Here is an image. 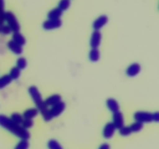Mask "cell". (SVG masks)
<instances>
[{
  "instance_id": "obj_1",
  "label": "cell",
  "mask_w": 159,
  "mask_h": 149,
  "mask_svg": "<svg viewBox=\"0 0 159 149\" xmlns=\"http://www.w3.org/2000/svg\"><path fill=\"white\" fill-rule=\"evenodd\" d=\"M0 127L6 129L20 139L28 140L30 138V133L26 129L22 127L20 124H16L11 120V118L3 114H0Z\"/></svg>"
},
{
  "instance_id": "obj_2",
  "label": "cell",
  "mask_w": 159,
  "mask_h": 149,
  "mask_svg": "<svg viewBox=\"0 0 159 149\" xmlns=\"http://www.w3.org/2000/svg\"><path fill=\"white\" fill-rule=\"evenodd\" d=\"M28 92H29V94L31 96V98H32L33 101H34V103L37 106V108L39 110V112L42 113L44 111H46L48 110V106L45 104L44 100L42 98L41 94H40L37 87L32 85V86H30L28 88Z\"/></svg>"
},
{
  "instance_id": "obj_3",
  "label": "cell",
  "mask_w": 159,
  "mask_h": 149,
  "mask_svg": "<svg viewBox=\"0 0 159 149\" xmlns=\"http://www.w3.org/2000/svg\"><path fill=\"white\" fill-rule=\"evenodd\" d=\"M5 21L7 23V25L10 27L12 32H20V24L13 12H10V11L5 12Z\"/></svg>"
},
{
  "instance_id": "obj_4",
  "label": "cell",
  "mask_w": 159,
  "mask_h": 149,
  "mask_svg": "<svg viewBox=\"0 0 159 149\" xmlns=\"http://www.w3.org/2000/svg\"><path fill=\"white\" fill-rule=\"evenodd\" d=\"M135 120L141 123L152 122V113L145 111H138L134 115Z\"/></svg>"
},
{
  "instance_id": "obj_5",
  "label": "cell",
  "mask_w": 159,
  "mask_h": 149,
  "mask_svg": "<svg viewBox=\"0 0 159 149\" xmlns=\"http://www.w3.org/2000/svg\"><path fill=\"white\" fill-rule=\"evenodd\" d=\"M65 108H66V104L64 102H62V101H61V102L56 103L55 105L52 106L51 108L49 110V111L51 116H52L53 118H54L60 116V115L65 111Z\"/></svg>"
},
{
  "instance_id": "obj_6",
  "label": "cell",
  "mask_w": 159,
  "mask_h": 149,
  "mask_svg": "<svg viewBox=\"0 0 159 149\" xmlns=\"http://www.w3.org/2000/svg\"><path fill=\"white\" fill-rule=\"evenodd\" d=\"M62 25V21L58 19V20H48L43 23V29L45 30H52V29H57V28L61 27Z\"/></svg>"
},
{
  "instance_id": "obj_7",
  "label": "cell",
  "mask_w": 159,
  "mask_h": 149,
  "mask_svg": "<svg viewBox=\"0 0 159 149\" xmlns=\"http://www.w3.org/2000/svg\"><path fill=\"white\" fill-rule=\"evenodd\" d=\"M112 123L116 129H118V130L124 126V118L122 112L119 110V111L113 113V122Z\"/></svg>"
},
{
  "instance_id": "obj_8",
  "label": "cell",
  "mask_w": 159,
  "mask_h": 149,
  "mask_svg": "<svg viewBox=\"0 0 159 149\" xmlns=\"http://www.w3.org/2000/svg\"><path fill=\"white\" fill-rule=\"evenodd\" d=\"M102 41V34L99 30H95L90 38V46L92 48H98Z\"/></svg>"
},
{
  "instance_id": "obj_9",
  "label": "cell",
  "mask_w": 159,
  "mask_h": 149,
  "mask_svg": "<svg viewBox=\"0 0 159 149\" xmlns=\"http://www.w3.org/2000/svg\"><path fill=\"white\" fill-rule=\"evenodd\" d=\"M108 17L106 15H102L98 17L93 23V27L94 30H100L108 23Z\"/></svg>"
},
{
  "instance_id": "obj_10",
  "label": "cell",
  "mask_w": 159,
  "mask_h": 149,
  "mask_svg": "<svg viewBox=\"0 0 159 149\" xmlns=\"http://www.w3.org/2000/svg\"><path fill=\"white\" fill-rule=\"evenodd\" d=\"M115 131H116V127H114L113 123L109 122L104 127L103 130H102V135L106 139H110L114 135Z\"/></svg>"
},
{
  "instance_id": "obj_11",
  "label": "cell",
  "mask_w": 159,
  "mask_h": 149,
  "mask_svg": "<svg viewBox=\"0 0 159 149\" xmlns=\"http://www.w3.org/2000/svg\"><path fill=\"white\" fill-rule=\"evenodd\" d=\"M141 67L138 63H133L129 65L126 70V73L129 77H135L141 72Z\"/></svg>"
},
{
  "instance_id": "obj_12",
  "label": "cell",
  "mask_w": 159,
  "mask_h": 149,
  "mask_svg": "<svg viewBox=\"0 0 159 149\" xmlns=\"http://www.w3.org/2000/svg\"><path fill=\"white\" fill-rule=\"evenodd\" d=\"M7 47L13 54H16V55H20L23 53V46L18 44L12 40L8 42Z\"/></svg>"
},
{
  "instance_id": "obj_13",
  "label": "cell",
  "mask_w": 159,
  "mask_h": 149,
  "mask_svg": "<svg viewBox=\"0 0 159 149\" xmlns=\"http://www.w3.org/2000/svg\"><path fill=\"white\" fill-rule=\"evenodd\" d=\"M61 101V96L58 94H54L47 98L44 100V102L48 106H52Z\"/></svg>"
},
{
  "instance_id": "obj_14",
  "label": "cell",
  "mask_w": 159,
  "mask_h": 149,
  "mask_svg": "<svg viewBox=\"0 0 159 149\" xmlns=\"http://www.w3.org/2000/svg\"><path fill=\"white\" fill-rule=\"evenodd\" d=\"M107 106L112 113H115L120 110V105L116 99L110 98L107 100Z\"/></svg>"
},
{
  "instance_id": "obj_15",
  "label": "cell",
  "mask_w": 159,
  "mask_h": 149,
  "mask_svg": "<svg viewBox=\"0 0 159 149\" xmlns=\"http://www.w3.org/2000/svg\"><path fill=\"white\" fill-rule=\"evenodd\" d=\"M63 14V11L61 10L59 8H55L53 9L48 12V20H58Z\"/></svg>"
},
{
  "instance_id": "obj_16",
  "label": "cell",
  "mask_w": 159,
  "mask_h": 149,
  "mask_svg": "<svg viewBox=\"0 0 159 149\" xmlns=\"http://www.w3.org/2000/svg\"><path fill=\"white\" fill-rule=\"evenodd\" d=\"M12 40H14L16 43L21 45V46H23V45L26 44V40L24 36L20 34V32L13 33V34H12Z\"/></svg>"
},
{
  "instance_id": "obj_17",
  "label": "cell",
  "mask_w": 159,
  "mask_h": 149,
  "mask_svg": "<svg viewBox=\"0 0 159 149\" xmlns=\"http://www.w3.org/2000/svg\"><path fill=\"white\" fill-rule=\"evenodd\" d=\"M89 58L91 61L97 62L100 58V52L98 48H92L89 54Z\"/></svg>"
},
{
  "instance_id": "obj_18",
  "label": "cell",
  "mask_w": 159,
  "mask_h": 149,
  "mask_svg": "<svg viewBox=\"0 0 159 149\" xmlns=\"http://www.w3.org/2000/svg\"><path fill=\"white\" fill-rule=\"evenodd\" d=\"M39 113V110H37V108H30L27 109L26 110H25L24 113H23V118H27V119H33L35 116H37Z\"/></svg>"
},
{
  "instance_id": "obj_19",
  "label": "cell",
  "mask_w": 159,
  "mask_h": 149,
  "mask_svg": "<svg viewBox=\"0 0 159 149\" xmlns=\"http://www.w3.org/2000/svg\"><path fill=\"white\" fill-rule=\"evenodd\" d=\"M12 78L9 74H4L0 77V89H3L12 82Z\"/></svg>"
},
{
  "instance_id": "obj_20",
  "label": "cell",
  "mask_w": 159,
  "mask_h": 149,
  "mask_svg": "<svg viewBox=\"0 0 159 149\" xmlns=\"http://www.w3.org/2000/svg\"><path fill=\"white\" fill-rule=\"evenodd\" d=\"M9 76L12 78V80H16L19 78L20 77V74H21V70L19 68H17L16 66L13 67L12 69L9 71Z\"/></svg>"
},
{
  "instance_id": "obj_21",
  "label": "cell",
  "mask_w": 159,
  "mask_h": 149,
  "mask_svg": "<svg viewBox=\"0 0 159 149\" xmlns=\"http://www.w3.org/2000/svg\"><path fill=\"white\" fill-rule=\"evenodd\" d=\"M143 127H144V124L141 122H138V121L133 123V124L130 126V130H131L132 133H138V132L141 131L143 129Z\"/></svg>"
},
{
  "instance_id": "obj_22",
  "label": "cell",
  "mask_w": 159,
  "mask_h": 149,
  "mask_svg": "<svg viewBox=\"0 0 159 149\" xmlns=\"http://www.w3.org/2000/svg\"><path fill=\"white\" fill-rule=\"evenodd\" d=\"M48 149H63L60 143L54 139H51L48 141Z\"/></svg>"
},
{
  "instance_id": "obj_23",
  "label": "cell",
  "mask_w": 159,
  "mask_h": 149,
  "mask_svg": "<svg viewBox=\"0 0 159 149\" xmlns=\"http://www.w3.org/2000/svg\"><path fill=\"white\" fill-rule=\"evenodd\" d=\"M27 66V61L25 57H20L16 60V67L20 68V70H23Z\"/></svg>"
},
{
  "instance_id": "obj_24",
  "label": "cell",
  "mask_w": 159,
  "mask_h": 149,
  "mask_svg": "<svg viewBox=\"0 0 159 149\" xmlns=\"http://www.w3.org/2000/svg\"><path fill=\"white\" fill-rule=\"evenodd\" d=\"M5 0H0V25L4 24L5 22Z\"/></svg>"
},
{
  "instance_id": "obj_25",
  "label": "cell",
  "mask_w": 159,
  "mask_h": 149,
  "mask_svg": "<svg viewBox=\"0 0 159 149\" xmlns=\"http://www.w3.org/2000/svg\"><path fill=\"white\" fill-rule=\"evenodd\" d=\"M71 6V0H60L58 3L59 9L61 11H65Z\"/></svg>"
},
{
  "instance_id": "obj_26",
  "label": "cell",
  "mask_w": 159,
  "mask_h": 149,
  "mask_svg": "<svg viewBox=\"0 0 159 149\" xmlns=\"http://www.w3.org/2000/svg\"><path fill=\"white\" fill-rule=\"evenodd\" d=\"M10 118L12 121H14V122L19 124H21V123L23 122V119H24L23 115H21L19 113H13L12 115H11Z\"/></svg>"
},
{
  "instance_id": "obj_27",
  "label": "cell",
  "mask_w": 159,
  "mask_h": 149,
  "mask_svg": "<svg viewBox=\"0 0 159 149\" xmlns=\"http://www.w3.org/2000/svg\"><path fill=\"white\" fill-rule=\"evenodd\" d=\"M29 148V141L26 139H21V141L16 145L14 149H28Z\"/></svg>"
},
{
  "instance_id": "obj_28",
  "label": "cell",
  "mask_w": 159,
  "mask_h": 149,
  "mask_svg": "<svg viewBox=\"0 0 159 149\" xmlns=\"http://www.w3.org/2000/svg\"><path fill=\"white\" fill-rule=\"evenodd\" d=\"M22 127H24L25 129H30L34 126V120L33 119H27V118H24L23 122L21 123Z\"/></svg>"
},
{
  "instance_id": "obj_29",
  "label": "cell",
  "mask_w": 159,
  "mask_h": 149,
  "mask_svg": "<svg viewBox=\"0 0 159 149\" xmlns=\"http://www.w3.org/2000/svg\"><path fill=\"white\" fill-rule=\"evenodd\" d=\"M119 133L120 134L122 135L124 137H127L129 135H130L132 133L131 130H130V127H125V126H123L121 128L119 129Z\"/></svg>"
},
{
  "instance_id": "obj_30",
  "label": "cell",
  "mask_w": 159,
  "mask_h": 149,
  "mask_svg": "<svg viewBox=\"0 0 159 149\" xmlns=\"http://www.w3.org/2000/svg\"><path fill=\"white\" fill-rule=\"evenodd\" d=\"M12 32L10 27L8 25H2L1 26V34H4V35H8Z\"/></svg>"
},
{
  "instance_id": "obj_31",
  "label": "cell",
  "mask_w": 159,
  "mask_h": 149,
  "mask_svg": "<svg viewBox=\"0 0 159 149\" xmlns=\"http://www.w3.org/2000/svg\"><path fill=\"white\" fill-rule=\"evenodd\" d=\"M152 121L155 122H158L159 121V113L158 112H155L152 114Z\"/></svg>"
},
{
  "instance_id": "obj_32",
  "label": "cell",
  "mask_w": 159,
  "mask_h": 149,
  "mask_svg": "<svg viewBox=\"0 0 159 149\" xmlns=\"http://www.w3.org/2000/svg\"><path fill=\"white\" fill-rule=\"evenodd\" d=\"M99 149H110V146L108 144H107V143H104V144H102L99 147Z\"/></svg>"
},
{
  "instance_id": "obj_33",
  "label": "cell",
  "mask_w": 159,
  "mask_h": 149,
  "mask_svg": "<svg viewBox=\"0 0 159 149\" xmlns=\"http://www.w3.org/2000/svg\"><path fill=\"white\" fill-rule=\"evenodd\" d=\"M1 26L2 25H0V34H1Z\"/></svg>"
}]
</instances>
